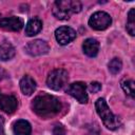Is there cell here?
I'll return each instance as SVG.
<instances>
[{
    "label": "cell",
    "mask_w": 135,
    "mask_h": 135,
    "mask_svg": "<svg viewBox=\"0 0 135 135\" xmlns=\"http://www.w3.org/2000/svg\"><path fill=\"white\" fill-rule=\"evenodd\" d=\"M62 108L60 100L50 94H41L34 98L32 102L33 111L42 118H50L57 115Z\"/></svg>",
    "instance_id": "6da1fadb"
},
{
    "label": "cell",
    "mask_w": 135,
    "mask_h": 135,
    "mask_svg": "<svg viewBox=\"0 0 135 135\" xmlns=\"http://www.w3.org/2000/svg\"><path fill=\"white\" fill-rule=\"evenodd\" d=\"M81 11V3L76 0H57L53 5V15L59 20H68L72 14Z\"/></svg>",
    "instance_id": "7a4b0ae2"
},
{
    "label": "cell",
    "mask_w": 135,
    "mask_h": 135,
    "mask_svg": "<svg viewBox=\"0 0 135 135\" xmlns=\"http://www.w3.org/2000/svg\"><path fill=\"white\" fill-rule=\"evenodd\" d=\"M95 108H96L97 114L99 115L103 124L108 129L116 130L120 126L119 118L112 113V111L110 110V108L108 107V104H107V102L103 98H98L97 99V101L95 102Z\"/></svg>",
    "instance_id": "3957f363"
},
{
    "label": "cell",
    "mask_w": 135,
    "mask_h": 135,
    "mask_svg": "<svg viewBox=\"0 0 135 135\" xmlns=\"http://www.w3.org/2000/svg\"><path fill=\"white\" fill-rule=\"evenodd\" d=\"M68 79H69V75L65 70L56 69L49 74L46 78V84L50 89L54 91H59L66 84Z\"/></svg>",
    "instance_id": "277c9868"
},
{
    "label": "cell",
    "mask_w": 135,
    "mask_h": 135,
    "mask_svg": "<svg viewBox=\"0 0 135 135\" xmlns=\"http://www.w3.org/2000/svg\"><path fill=\"white\" fill-rule=\"evenodd\" d=\"M112 23L111 16L105 12H96L89 19V25L96 31H103Z\"/></svg>",
    "instance_id": "5b68a950"
},
{
    "label": "cell",
    "mask_w": 135,
    "mask_h": 135,
    "mask_svg": "<svg viewBox=\"0 0 135 135\" xmlns=\"http://www.w3.org/2000/svg\"><path fill=\"white\" fill-rule=\"evenodd\" d=\"M66 93L71 95L73 98H75L80 103H86L88 102V93H86V84L81 81H77L74 83H71Z\"/></svg>",
    "instance_id": "8992f818"
},
{
    "label": "cell",
    "mask_w": 135,
    "mask_h": 135,
    "mask_svg": "<svg viewBox=\"0 0 135 135\" xmlns=\"http://www.w3.org/2000/svg\"><path fill=\"white\" fill-rule=\"evenodd\" d=\"M25 51L31 56H41V55L46 54L50 51V46L44 40L36 39L33 41H30L26 44Z\"/></svg>",
    "instance_id": "52a82bcc"
},
{
    "label": "cell",
    "mask_w": 135,
    "mask_h": 135,
    "mask_svg": "<svg viewBox=\"0 0 135 135\" xmlns=\"http://www.w3.org/2000/svg\"><path fill=\"white\" fill-rule=\"evenodd\" d=\"M55 38L61 45H65L76 38V32L70 26H60L55 31Z\"/></svg>",
    "instance_id": "ba28073f"
},
{
    "label": "cell",
    "mask_w": 135,
    "mask_h": 135,
    "mask_svg": "<svg viewBox=\"0 0 135 135\" xmlns=\"http://www.w3.org/2000/svg\"><path fill=\"white\" fill-rule=\"evenodd\" d=\"M18 101L17 98L13 95H3L0 92V108L7 114H12L17 109Z\"/></svg>",
    "instance_id": "9c48e42d"
},
{
    "label": "cell",
    "mask_w": 135,
    "mask_h": 135,
    "mask_svg": "<svg viewBox=\"0 0 135 135\" xmlns=\"http://www.w3.org/2000/svg\"><path fill=\"white\" fill-rule=\"evenodd\" d=\"M0 26L7 31L18 32L23 27V20L19 17H7L0 19Z\"/></svg>",
    "instance_id": "30bf717a"
},
{
    "label": "cell",
    "mask_w": 135,
    "mask_h": 135,
    "mask_svg": "<svg viewBox=\"0 0 135 135\" xmlns=\"http://www.w3.org/2000/svg\"><path fill=\"white\" fill-rule=\"evenodd\" d=\"M83 53L89 57H95L99 51V42L94 38H88L82 43Z\"/></svg>",
    "instance_id": "8fae6325"
},
{
    "label": "cell",
    "mask_w": 135,
    "mask_h": 135,
    "mask_svg": "<svg viewBox=\"0 0 135 135\" xmlns=\"http://www.w3.org/2000/svg\"><path fill=\"white\" fill-rule=\"evenodd\" d=\"M20 89L21 92L26 95L30 96L34 93V91L36 90V81L28 75H25L21 80H20Z\"/></svg>",
    "instance_id": "7c38bea8"
},
{
    "label": "cell",
    "mask_w": 135,
    "mask_h": 135,
    "mask_svg": "<svg viewBox=\"0 0 135 135\" xmlns=\"http://www.w3.org/2000/svg\"><path fill=\"white\" fill-rule=\"evenodd\" d=\"M13 131L15 135H31L32 127L28 121L24 119H19L15 121L13 126Z\"/></svg>",
    "instance_id": "4fadbf2b"
},
{
    "label": "cell",
    "mask_w": 135,
    "mask_h": 135,
    "mask_svg": "<svg viewBox=\"0 0 135 135\" xmlns=\"http://www.w3.org/2000/svg\"><path fill=\"white\" fill-rule=\"evenodd\" d=\"M42 28V21L39 18H32L25 25V34L28 37L37 35Z\"/></svg>",
    "instance_id": "5bb4252c"
},
{
    "label": "cell",
    "mask_w": 135,
    "mask_h": 135,
    "mask_svg": "<svg viewBox=\"0 0 135 135\" xmlns=\"http://www.w3.org/2000/svg\"><path fill=\"white\" fill-rule=\"evenodd\" d=\"M15 47L7 41H4L0 44V60L6 61L12 59L15 56Z\"/></svg>",
    "instance_id": "9a60e30c"
},
{
    "label": "cell",
    "mask_w": 135,
    "mask_h": 135,
    "mask_svg": "<svg viewBox=\"0 0 135 135\" xmlns=\"http://www.w3.org/2000/svg\"><path fill=\"white\" fill-rule=\"evenodd\" d=\"M127 31L131 36L135 35V9L131 8L128 14V21H127Z\"/></svg>",
    "instance_id": "2e32d148"
},
{
    "label": "cell",
    "mask_w": 135,
    "mask_h": 135,
    "mask_svg": "<svg viewBox=\"0 0 135 135\" xmlns=\"http://www.w3.org/2000/svg\"><path fill=\"white\" fill-rule=\"evenodd\" d=\"M121 88L122 90L126 92L127 95H129L130 97L134 98L135 97V83H134V80L132 79H126L121 82Z\"/></svg>",
    "instance_id": "e0dca14e"
},
{
    "label": "cell",
    "mask_w": 135,
    "mask_h": 135,
    "mask_svg": "<svg viewBox=\"0 0 135 135\" xmlns=\"http://www.w3.org/2000/svg\"><path fill=\"white\" fill-rule=\"evenodd\" d=\"M122 68V62L119 58H113L110 62H109V71L113 74V75H116L120 72Z\"/></svg>",
    "instance_id": "ac0fdd59"
},
{
    "label": "cell",
    "mask_w": 135,
    "mask_h": 135,
    "mask_svg": "<svg viewBox=\"0 0 135 135\" xmlns=\"http://www.w3.org/2000/svg\"><path fill=\"white\" fill-rule=\"evenodd\" d=\"M101 90V84L99 82H92L90 85H89V91L91 93H97Z\"/></svg>",
    "instance_id": "d6986e66"
},
{
    "label": "cell",
    "mask_w": 135,
    "mask_h": 135,
    "mask_svg": "<svg viewBox=\"0 0 135 135\" xmlns=\"http://www.w3.org/2000/svg\"><path fill=\"white\" fill-rule=\"evenodd\" d=\"M53 132H54L55 135H65V130H64V128H63L62 126H60V124L55 126Z\"/></svg>",
    "instance_id": "ffe728a7"
},
{
    "label": "cell",
    "mask_w": 135,
    "mask_h": 135,
    "mask_svg": "<svg viewBox=\"0 0 135 135\" xmlns=\"http://www.w3.org/2000/svg\"><path fill=\"white\" fill-rule=\"evenodd\" d=\"M3 124H4L3 118L0 116V135H5V133H4V128H3Z\"/></svg>",
    "instance_id": "44dd1931"
},
{
    "label": "cell",
    "mask_w": 135,
    "mask_h": 135,
    "mask_svg": "<svg viewBox=\"0 0 135 135\" xmlns=\"http://www.w3.org/2000/svg\"><path fill=\"white\" fill-rule=\"evenodd\" d=\"M6 76H7V75H6V72H5L2 68H0V81L3 80L4 78H6Z\"/></svg>",
    "instance_id": "7402d4cb"
}]
</instances>
